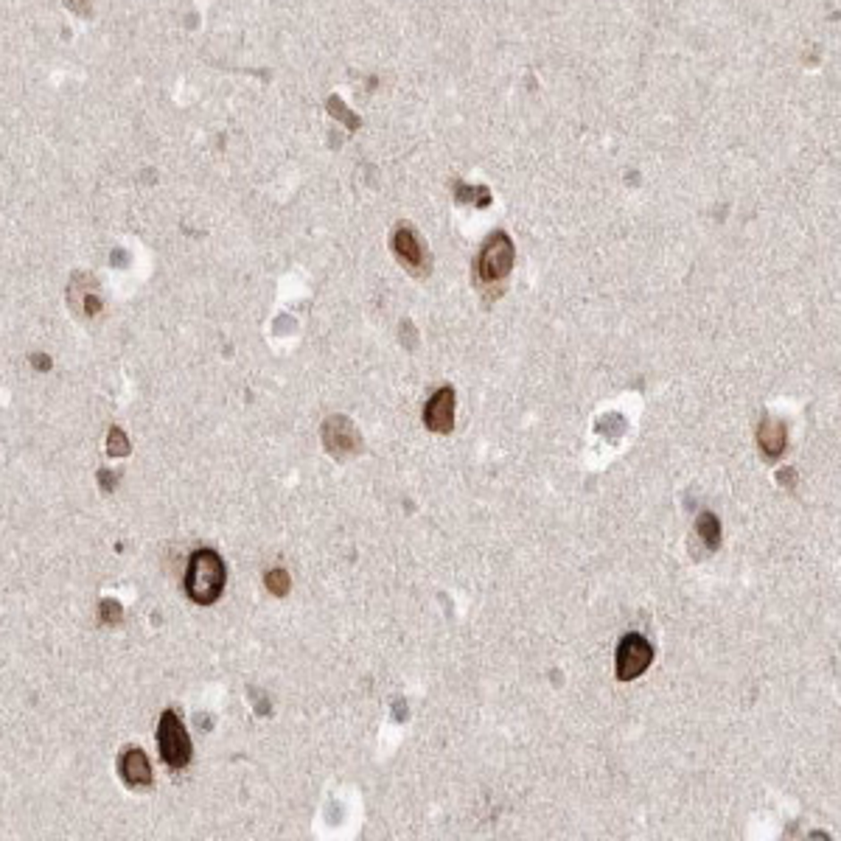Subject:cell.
Returning <instances> with one entry per match:
<instances>
[{"label": "cell", "mask_w": 841, "mask_h": 841, "mask_svg": "<svg viewBox=\"0 0 841 841\" xmlns=\"http://www.w3.org/2000/svg\"><path fill=\"white\" fill-rule=\"evenodd\" d=\"M225 561L217 550H197L188 561L185 573V592L200 606H214L225 592Z\"/></svg>", "instance_id": "1"}, {"label": "cell", "mask_w": 841, "mask_h": 841, "mask_svg": "<svg viewBox=\"0 0 841 841\" xmlns=\"http://www.w3.org/2000/svg\"><path fill=\"white\" fill-rule=\"evenodd\" d=\"M514 259H516V250H514V242L508 234H494L486 247L480 250V259H477V281L482 286H497L502 284L505 278L511 276L514 269Z\"/></svg>", "instance_id": "2"}, {"label": "cell", "mask_w": 841, "mask_h": 841, "mask_svg": "<svg viewBox=\"0 0 841 841\" xmlns=\"http://www.w3.org/2000/svg\"><path fill=\"white\" fill-rule=\"evenodd\" d=\"M157 749L163 763H168L172 769H183L191 760V741H188V732L183 726V721L177 718V712L166 709L160 715L157 724Z\"/></svg>", "instance_id": "3"}, {"label": "cell", "mask_w": 841, "mask_h": 841, "mask_svg": "<svg viewBox=\"0 0 841 841\" xmlns=\"http://www.w3.org/2000/svg\"><path fill=\"white\" fill-rule=\"evenodd\" d=\"M654 662V645H650L642 634H625L617 645L615 657V673L620 682H631L642 676V673Z\"/></svg>", "instance_id": "4"}, {"label": "cell", "mask_w": 841, "mask_h": 841, "mask_svg": "<svg viewBox=\"0 0 841 841\" xmlns=\"http://www.w3.org/2000/svg\"><path fill=\"white\" fill-rule=\"evenodd\" d=\"M323 444L331 454H353L362 449V437L356 435L353 424L348 418L336 415V418H328L326 427H323Z\"/></svg>", "instance_id": "5"}, {"label": "cell", "mask_w": 841, "mask_h": 841, "mask_svg": "<svg viewBox=\"0 0 841 841\" xmlns=\"http://www.w3.org/2000/svg\"><path fill=\"white\" fill-rule=\"evenodd\" d=\"M424 424L429 432L446 435L454 427V390L440 387L424 407Z\"/></svg>", "instance_id": "6"}, {"label": "cell", "mask_w": 841, "mask_h": 841, "mask_svg": "<svg viewBox=\"0 0 841 841\" xmlns=\"http://www.w3.org/2000/svg\"><path fill=\"white\" fill-rule=\"evenodd\" d=\"M757 440H760L763 454H766L769 460H777V457L786 452V446H788V429H786L783 420H777V418L766 415L763 424H760V429H757Z\"/></svg>", "instance_id": "7"}, {"label": "cell", "mask_w": 841, "mask_h": 841, "mask_svg": "<svg viewBox=\"0 0 841 841\" xmlns=\"http://www.w3.org/2000/svg\"><path fill=\"white\" fill-rule=\"evenodd\" d=\"M121 777L135 788H146L152 786V766L146 760V754L140 749H126L121 757Z\"/></svg>", "instance_id": "8"}, {"label": "cell", "mask_w": 841, "mask_h": 841, "mask_svg": "<svg viewBox=\"0 0 841 841\" xmlns=\"http://www.w3.org/2000/svg\"><path fill=\"white\" fill-rule=\"evenodd\" d=\"M393 250H395V256L402 259L407 267H412V269H420L424 267V244H420V239L415 236V230L412 227H398L395 234H393Z\"/></svg>", "instance_id": "9"}, {"label": "cell", "mask_w": 841, "mask_h": 841, "mask_svg": "<svg viewBox=\"0 0 841 841\" xmlns=\"http://www.w3.org/2000/svg\"><path fill=\"white\" fill-rule=\"evenodd\" d=\"M696 531H699V536L704 539L707 550H718V544H721V524H718V516L709 514V511L701 514L699 522H696Z\"/></svg>", "instance_id": "10"}, {"label": "cell", "mask_w": 841, "mask_h": 841, "mask_svg": "<svg viewBox=\"0 0 841 841\" xmlns=\"http://www.w3.org/2000/svg\"><path fill=\"white\" fill-rule=\"evenodd\" d=\"M289 586H292V581H289V573L286 570H269L267 573V589L276 598H284L286 592H289Z\"/></svg>", "instance_id": "11"}, {"label": "cell", "mask_w": 841, "mask_h": 841, "mask_svg": "<svg viewBox=\"0 0 841 841\" xmlns=\"http://www.w3.org/2000/svg\"><path fill=\"white\" fill-rule=\"evenodd\" d=\"M107 452L110 454H126L130 452V440H126V435L118 429V427H113V432H110V437H107Z\"/></svg>", "instance_id": "12"}, {"label": "cell", "mask_w": 841, "mask_h": 841, "mask_svg": "<svg viewBox=\"0 0 841 841\" xmlns=\"http://www.w3.org/2000/svg\"><path fill=\"white\" fill-rule=\"evenodd\" d=\"M101 617H104V623H118L121 620V606L115 600H104L101 603Z\"/></svg>", "instance_id": "13"}, {"label": "cell", "mask_w": 841, "mask_h": 841, "mask_svg": "<svg viewBox=\"0 0 841 841\" xmlns=\"http://www.w3.org/2000/svg\"><path fill=\"white\" fill-rule=\"evenodd\" d=\"M65 4H68L73 12H79V14H84V12L90 9V0H65Z\"/></svg>", "instance_id": "14"}]
</instances>
